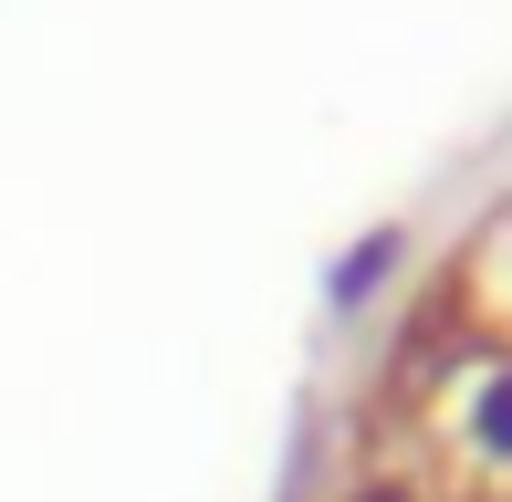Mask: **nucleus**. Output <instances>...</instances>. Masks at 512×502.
<instances>
[{"instance_id":"obj_1","label":"nucleus","mask_w":512,"mask_h":502,"mask_svg":"<svg viewBox=\"0 0 512 502\" xmlns=\"http://www.w3.org/2000/svg\"><path fill=\"white\" fill-rule=\"evenodd\" d=\"M460 429H471V440L492 450V461H512V367H502V377L471 398V419H460Z\"/></svg>"},{"instance_id":"obj_2","label":"nucleus","mask_w":512,"mask_h":502,"mask_svg":"<svg viewBox=\"0 0 512 502\" xmlns=\"http://www.w3.org/2000/svg\"><path fill=\"white\" fill-rule=\"evenodd\" d=\"M356 502H408V492H356Z\"/></svg>"}]
</instances>
